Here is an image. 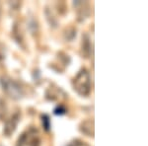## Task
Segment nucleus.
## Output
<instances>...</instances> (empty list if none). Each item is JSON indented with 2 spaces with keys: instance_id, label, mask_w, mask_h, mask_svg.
<instances>
[{
  "instance_id": "nucleus-1",
  "label": "nucleus",
  "mask_w": 148,
  "mask_h": 146,
  "mask_svg": "<svg viewBox=\"0 0 148 146\" xmlns=\"http://www.w3.org/2000/svg\"><path fill=\"white\" fill-rule=\"evenodd\" d=\"M73 89L78 95L88 97L91 93V75L86 68H82L72 80Z\"/></svg>"
},
{
  "instance_id": "nucleus-2",
  "label": "nucleus",
  "mask_w": 148,
  "mask_h": 146,
  "mask_svg": "<svg viewBox=\"0 0 148 146\" xmlns=\"http://www.w3.org/2000/svg\"><path fill=\"white\" fill-rule=\"evenodd\" d=\"M0 85L4 92L14 100H19L25 95V89L23 86L8 76H3L0 78Z\"/></svg>"
},
{
  "instance_id": "nucleus-3",
  "label": "nucleus",
  "mask_w": 148,
  "mask_h": 146,
  "mask_svg": "<svg viewBox=\"0 0 148 146\" xmlns=\"http://www.w3.org/2000/svg\"><path fill=\"white\" fill-rule=\"evenodd\" d=\"M16 146H40V135L37 128L29 127L18 138Z\"/></svg>"
},
{
  "instance_id": "nucleus-4",
  "label": "nucleus",
  "mask_w": 148,
  "mask_h": 146,
  "mask_svg": "<svg viewBox=\"0 0 148 146\" xmlns=\"http://www.w3.org/2000/svg\"><path fill=\"white\" fill-rule=\"evenodd\" d=\"M20 119H21L20 112H15L10 119H7L6 123H5V125H4V129H3L4 134L6 136H10L12 133L15 131L19 121H20Z\"/></svg>"
},
{
  "instance_id": "nucleus-5",
  "label": "nucleus",
  "mask_w": 148,
  "mask_h": 146,
  "mask_svg": "<svg viewBox=\"0 0 148 146\" xmlns=\"http://www.w3.org/2000/svg\"><path fill=\"white\" fill-rule=\"evenodd\" d=\"M74 6L77 9V16H78V20L79 21H84L86 18H88L90 14L89 10V5H88L87 2H75Z\"/></svg>"
},
{
  "instance_id": "nucleus-6",
  "label": "nucleus",
  "mask_w": 148,
  "mask_h": 146,
  "mask_svg": "<svg viewBox=\"0 0 148 146\" xmlns=\"http://www.w3.org/2000/svg\"><path fill=\"white\" fill-rule=\"evenodd\" d=\"M80 131L83 134L90 136V137H94V121L91 119L84 121L80 124Z\"/></svg>"
},
{
  "instance_id": "nucleus-7",
  "label": "nucleus",
  "mask_w": 148,
  "mask_h": 146,
  "mask_svg": "<svg viewBox=\"0 0 148 146\" xmlns=\"http://www.w3.org/2000/svg\"><path fill=\"white\" fill-rule=\"evenodd\" d=\"M82 51L85 57H89L91 53V44H90V39L87 35H84L82 39Z\"/></svg>"
},
{
  "instance_id": "nucleus-8",
  "label": "nucleus",
  "mask_w": 148,
  "mask_h": 146,
  "mask_svg": "<svg viewBox=\"0 0 148 146\" xmlns=\"http://www.w3.org/2000/svg\"><path fill=\"white\" fill-rule=\"evenodd\" d=\"M42 121L44 128L46 129L47 131H49V129H51V119H49V117L47 116V114H42Z\"/></svg>"
},
{
  "instance_id": "nucleus-9",
  "label": "nucleus",
  "mask_w": 148,
  "mask_h": 146,
  "mask_svg": "<svg viewBox=\"0 0 148 146\" xmlns=\"http://www.w3.org/2000/svg\"><path fill=\"white\" fill-rule=\"evenodd\" d=\"M7 111V108H6V104L5 102L3 101L2 99H0V119H2L4 118Z\"/></svg>"
},
{
  "instance_id": "nucleus-10",
  "label": "nucleus",
  "mask_w": 148,
  "mask_h": 146,
  "mask_svg": "<svg viewBox=\"0 0 148 146\" xmlns=\"http://www.w3.org/2000/svg\"><path fill=\"white\" fill-rule=\"evenodd\" d=\"M67 146H90V145L87 144L85 141H82L80 139H74L71 142H69Z\"/></svg>"
},
{
  "instance_id": "nucleus-11",
  "label": "nucleus",
  "mask_w": 148,
  "mask_h": 146,
  "mask_svg": "<svg viewBox=\"0 0 148 146\" xmlns=\"http://www.w3.org/2000/svg\"><path fill=\"white\" fill-rule=\"evenodd\" d=\"M66 112H67L66 108L63 107V106H61V105L57 106L56 109H54V114H59V116H61V114H66Z\"/></svg>"
},
{
  "instance_id": "nucleus-12",
  "label": "nucleus",
  "mask_w": 148,
  "mask_h": 146,
  "mask_svg": "<svg viewBox=\"0 0 148 146\" xmlns=\"http://www.w3.org/2000/svg\"><path fill=\"white\" fill-rule=\"evenodd\" d=\"M0 14H1V10H0Z\"/></svg>"
},
{
  "instance_id": "nucleus-13",
  "label": "nucleus",
  "mask_w": 148,
  "mask_h": 146,
  "mask_svg": "<svg viewBox=\"0 0 148 146\" xmlns=\"http://www.w3.org/2000/svg\"><path fill=\"white\" fill-rule=\"evenodd\" d=\"M0 146H2V145H0Z\"/></svg>"
}]
</instances>
